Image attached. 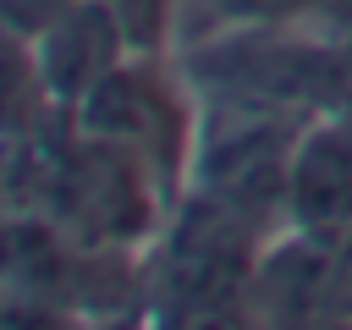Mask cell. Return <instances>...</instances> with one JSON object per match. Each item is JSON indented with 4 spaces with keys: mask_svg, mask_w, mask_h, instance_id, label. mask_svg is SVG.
<instances>
[{
    "mask_svg": "<svg viewBox=\"0 0 352 330\" xmlns=\"http://www.w3.org/2000/svg\"><path fill=\"white\" fill-rule=\"evenodd\" d=\"M77 132L104 138L148 165L160 182L165 204H182L192 187V160H198V116L187 99L182 72L170 66V50H132L82 104H77Z\"/></svg>",
    "mask_w": 352,
    "mask_h": 330,
    "instance_id": "6da1fadb",
    "label": "cell"
},
{
    "mask_svg": "<svg viewBox=\"0 0 352 330\" xmlns=\"http://www.w3.org/2000/svg\"><path fill=\"white\" fill-rule=\"evenodd\" d=\"M33 66H38V82L50 94V104L60 116H77V104L138 50L126 38V22L116 16L110 0H82L72 11H60L50 28H38L33 38Z\"/></svg>",
    "mask_w": 352,
    "mask_h": 330,
    "instance_id": "7a4b0ae2",
    "label": "cell"
},
{
    "mask_svg": "<svg viewBox=\"0 0 352 330\" xmlns=\"http://www.w3.org/2000/svg\"><path fill=\"white\" fill-rule=\"evenodd\" d=\"M286 220L324 236L352 231V121H308L292 154Z\"/></svg>",
    "mask_w": 352,
    "mask_h": 330,
    "instance_id": "3957f363",
    "label": "cell"
},
{
    "mask_svg": "<svg viewBox=\"0 0 352 330\" xmlns=\"http://www.w3.org/2000/svg\"><path fill=\"white\" fill-rule=\"evenodd\" d=\"M330 0H182L176 16V50L209 44L220 33H248V28H286L314 16Z\"/></svg>",
    "mask_w": 352,
    "mask_h": 330,
    "instance_id": "277c9868",
    "label": "cell"
},
{
    "mask_svg": "<svg viewBox=\"0 0 352 330\" xmlns=\"http://www.w3.org/2000/svg\"><path fill=\"white\" fill-rule=\"evenodd\" d=\"M116 16L126 22V38L138 50H176V16L182 0H110Z\"/></svg>",
    "mask_w": 352,
    "mask_h": 330,
    "instance_id": "5b68a950",
    "label": "cell"
},
{
    "mask_svg": "<svg viewBox=\"0 0 352 330\" xmlns=\"http://www.w3.org/2000/svg\"><path fill=\"white\" fill-rule=\"evenodd\" d=\"M324 330H352V231L336 236V270H330V308Z\"/></svg>",
    "mask_w": 352,
    "mask_h": 330,
    "instance_id": "8992f818",
    "label": "cell"
},
{
    "mask_svg": "<svg viewBox=\"0 0 352 330\" xmlns=\"http://www.w3.org/2000/svg\"><path fill=\"white\" fill-rule=\"evenodd\" d=\"M72 6H82V0H0V28L33 38L38 28H50V22H55L60 11H72Z\"/></svg>",
    "mask_w": 352,
    "mask_h": 330,
    "instance_id": "52a82bcc",
    "label": "cell"
}]
</instances>
